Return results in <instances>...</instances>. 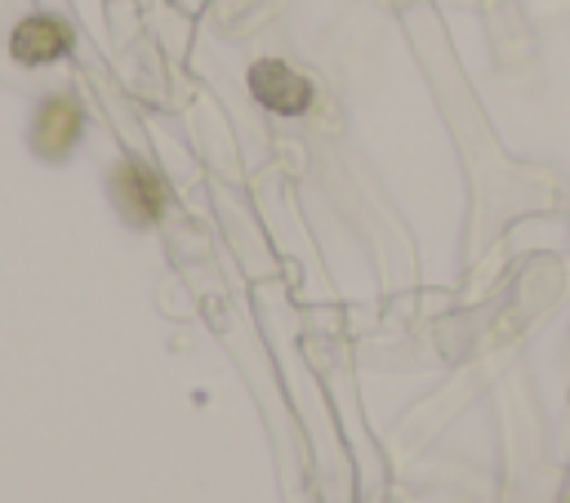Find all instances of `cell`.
<instances>
[{"label":"cell","instance_id":"cell-1","mask_svg":"<svg viewBox=\"0 0 570 503\" xmlns=\"http://www.w3.org/2000/svg\"><path fill=\"white\" fill-rule=\"evenodd\" d=\"M249 89L267 111H281V116H298L312 102V85L276 58H263V62L249 67Z\"/></svg>","mask_w":570,"mask_h":503},{"label":"cell","instance_id":"cell-2","mask_svg":"<svg viewBox=\"0 0 570 503\" xmlns=\"http://www.w3.org/2000/svg\"><path fill=\"white\" fill-rule=\"evenodd\" d=\"M116 200L134 223H151L165 209V183L142 160H125L116 169Z\"/></svg>","mask_w":570,"mask_h":503},{"label":"cell","instance_id":"cell-3","mask_svg":"<svg viewBox=\"0 0 570 503\" xmlns=\"http://www.w3.org/2000/svg\"><path fill=\"white\" fill-rule=\"evenodd\" d=\"M76 138H80V107H76V98H49L40 107V116H36V129H31L36 151L58 160V156L71 151Z\"/></svg>","mask_w":570,"mask_h":503},{"label":"cell","instance_id":"cell-4","mask_svg":"<svg viewBox=\"0 0 570 503\" xmlns=\"http://www.w3.org/2000/svg\"><path fill=\"white\" fill-rule=\"evenodd\" d=\"M67 49H71V31L58 18L36 13V18L18 22V31H13V58H22V62H49Z\"/></svg>","mask_w":570,"mask_h":503}]
</instances>
